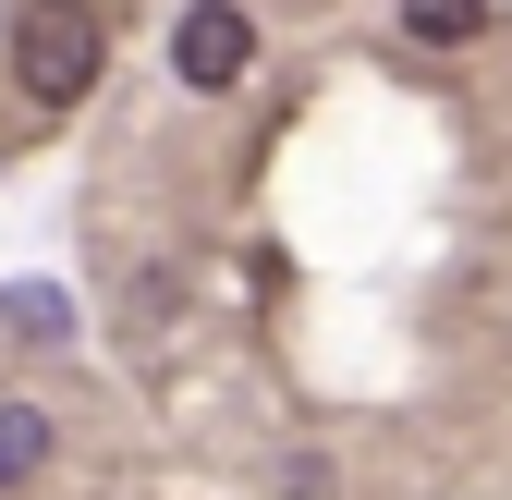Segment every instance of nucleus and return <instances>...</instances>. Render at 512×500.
<instances>
[{"instance_id":"nucleus-1","label":"nucleus","mask_w":512,"mask_h":500,"mask_svg":"<svg viewBox=\"0 0 512 500\" xmlns=\"http://www.w3.org/2000/svg\"><path fill=\"white\" fill-rule=\"evenodd\" d=\"M98 74H110V25L86 13V0H25L13 13V86L37 110H74Z\"/></svg>"},{"instance_id":"nucleus-5","label":"nucleus","mask_w":512,"mask_h":500,"mask_svg":"<svg viewBox=\"0 0 512 500\" xmlns=\"http://www.w3.org/2000/svg\"><path fill=\"white\" fill-rule=\"evenodd\" d=\"M37 464H49V415L37 403H0V488H25Z\"/></svg>"},{"instance_id":"nucleus-2","label":"nucleus","mask_w":512,"mask_h":500,"mask_svg":"<svg viewBox=\"0 0 512 500\" xmlns=\"http://www.w3.org/2000/svg\"><path fill=\"white\" fill-rule=\"evenodd\" d=\"M244 61H256V25L232 13V0H183V13H171V74L183 86H244Z\"/></svg>"},{"instance_id":"nucleus-4","label":"nucleus","mask_w":512,"mask_h":500,"mask_svg":"<svg viewBox=\"0 0 512 500\" xmlns=\"http://www.w3.org/2000/svg\"><path fill=\"white\" fill-rule=\"evenodd\" d=\"M403 37L415 49H476L488 37V0H403Z\"/></svg>"},{"instance_id":"nucleus-3","label":"nucleus","mask_w":512,"mask_h":500,"mask_svg":"<svg viewBox=\"0 0 512 500\" xmlns=\"http://www.w3.org/2000/svg\"><path fill=\"white\" fill-rule=\"evenodd\" d=\"M0 330L37 342V354H61V342H74V293H61V281H0Z\"/></svg>"}]
</instances>
